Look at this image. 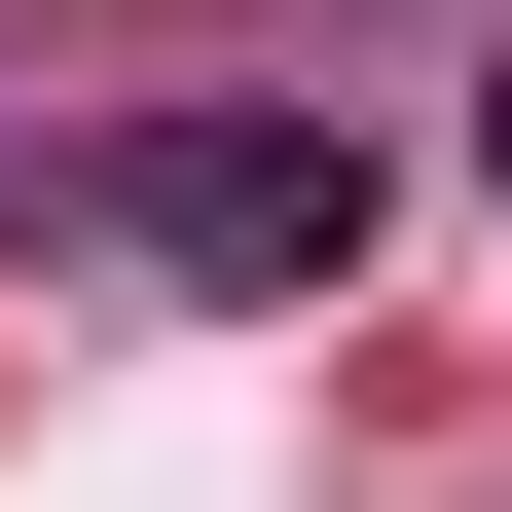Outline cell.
<instances>
[{
  "label": "cell",
  "mask_w": 512,
  "mask_h": 512,
  "mask_svg": "<svg viewBox=\"0 0 512 512\" xmlns=\"http://www.w3.org/2000/svg\"><path fill=\"white\" fill-rule=\"evenodd\" d=\"M110 220H147L183 293H330V256H366V147H330V110H183Z\"/></svg>",
  "instance_id": "obj_1"
},
{
  "label": "cell",
  "mask_w": 512,
  "mask_h": 512,
  "mask_svg": "<svg viewBox=\"0 0 512 512\" xmlns=\"http://www.w3.org/2000/svg\"><path fill=\"white\" fill-rule=\"evenodd\" d=\"M476 147H512V74H476Z\"/></svg>",
  "instance_id": "obj_2"
}]
</instances>
